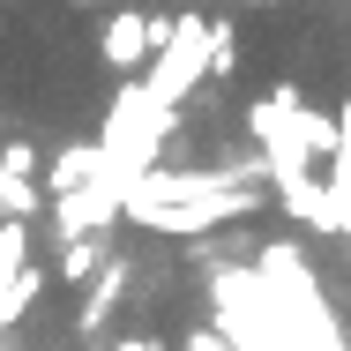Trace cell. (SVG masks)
Returning a JSON list of instances; mask_svg holds the SVG:
<instances>
[{
  "instance_id": "obj_1",
  "label": "cell",
  "mask_w": 351,
  "mask_h": 351,
  "mask_svg": "<svg viewBox=\"0 0 351 351\" xmlns=\"http://www.w3.org/2000/svg\"><path fill=\"white\" fill-rule=\"evenodd\" d=\"M38 149L30 142H0V217H30L38 210Z\"/></svg>"
},
{
  "instance_id": "obj_2",
  "label": "cell",
  "mask_w": 351,
  "mask_h": 351,
  "mask_svg": "<svg viewBox=\"0 0 351 351\" xmlns=\"http://www.w3.org/2000/svg\"><path fill=\"white\" fill-rule=\"evenodd\" d=\"M97 53H105L112 68H135L142 53H149V23H142V15H112V23L97 30Z\"/></svg>"
},
{
  "instance_id": "obj_3",
  "label": "cell",
  "mask_w": 351,
  "mask_h": 351,
  "mask_svg": "<svg viewBox=\"0 0 351 351\" xmlns=\"http://www.w3.org/2000/svg\"><path fill=\"white\" fill-rule=\"evenodd\" d=\"M120 284H128V262H105V269H97V284H90V299H82V314H75V322H82V329H97V322L112 314V299H120Z\"/></svg>"
},
{
  "instance_id": "obj_4",
  "label": "cell",
  "mask_w": 351,
  "mask_h": 351,
  "mask_svg": "<svg viewBox=\"0 0 351 351\" xmlns=\"http://www.w3.org/2000/svg\"><path fill=\"white\" fill-rule=\"evenodd\" d=\"M97 269H105V239H97V232H75L68 254H60V277L82 284V277H97Z\"/></svg>"
},
{
  "instance_id": "obj_5",
  "label": "cell",
  "mask_w": 351,
  "mask_h": 351,
  "mask_svg": "<svg viewBox=\"0 0 351 351\" xmlns=\"http://www.w3.org/2000/svg\"><path fill=\"white\" fill-rule=\"evenodd\" d=\"M187 351H232V344H224L217 329H195V337H187Z\"/></svg>"
},
{
  "instance_id": "obj_6",
  "label": "cell",
  "mask_w": 351,
  "mask_h": 351,
  "mask_svg": "<svg viewBox=\"0 0 351 351\" xmlns=\"http://www.w3.org/2000/svg\"><path fill=\"white\" fill-rule=\"evenodd\" d=\"M112 351H165L157 337H128V344H112Z\"/></svg>"
},
{
  "instance_id": "obj_7",
  "label": "cell",
  "mask_w": 351,
  "mask_h": 351,
  "mask_svg": "<svg viewBox=\"0 0 351 351\" xmlns=\"http://www.w3.org/2000/svg\"><path fill=\"white\" fill-rule=\"evenodd\" d=\"M247 8H284V0H247Z\"/></svg>"
}]
</instances>
